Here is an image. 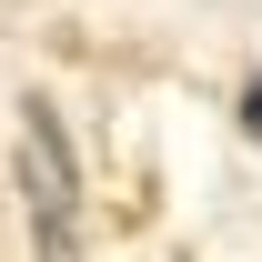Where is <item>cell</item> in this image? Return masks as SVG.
<instances>
[{
	"label": "cell",
	"instance_id": "obj_1",
	"mask_svg": "<svg viewBox=\"0 0 262 262\" xmlns=\"http://www.w3.org/2000/svg\"><path fill=\"white\" fill-rule=\"evenodd\" d=\"M20 212H31V252L40 262H81V162L51 101H20Z\"/></svg>",
	"mask_w": 262,
	"mask_h": 262
},
{
	"label": "cell",
	"instance_id": "obj_2",
	"mask_svg": "<svg viewBox=\"0 0 262 262\" xmlns=\"http://www.w3.org/2000/svg\"><path fill=\"white\" fill-rule=\"evenodd\" d=\"M242 131H252V141H262V71H252V81H242Z\"/></svg>",
	"mask_w": 262,
	"mask_h": 262
}]
</instances>
